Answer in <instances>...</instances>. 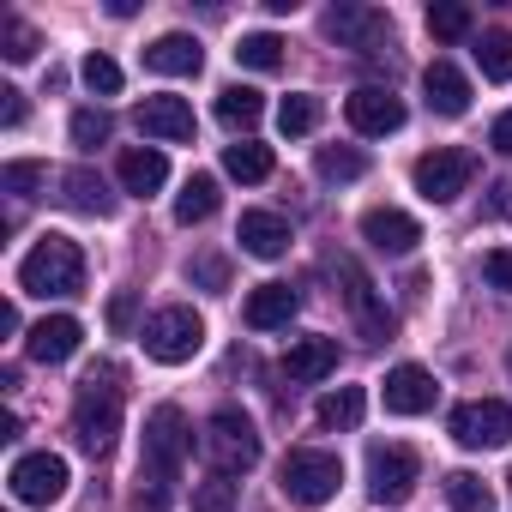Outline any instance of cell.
Instances as JSON below:
<instances>
[{
    "label": "cell",
    "instance_id": "obj_33",
    "mask_svg": "<svg viewBox=\"0 0 512 512\" xmlns=\"http://www.w3.org/2000/svg\"><path fill=\"white\" fill-rule=\"evenodd\" d=\"M320 175L326 181H362L368 175V151H356V145H320Z\"/></svg>",
    "mask_w": 512,
    "mask_h": 512
},
{
    "label": "cell",
    "instance_id": "obj_45",
    "mask_svg": "<svg viewBox=\"0 0 512 512\" xmlns=\"http://www.w3.org/2000/svg\"><path fill=\"white\" fill-rule=\"evenodd\" d=\"M193 278H199V284H211V290H223V260H199V266H193Z\"/></svg>",
    "mask_w": 512,
    "mask_h": 512
},
{
    "label": "cell",
    "instance_id": "obj_25",
    "mask_svg": "<svg viewBox=\"0 0 512 512\" xmlns=\"http://www.w3.org/2000/svg\"><path fill=\"white\" fill-rule=\"evenodd\" d=\"M260 115H266V97L253 91V85H223V91H217V121H223L229 133L260 127Z\"/></svg>",
    "mask_w": 512,
    "mask_h": 512
},
{
    "label": "cell",
    "instance_id": "obj_9",
    "mask_svg": "<svg viewBox=\"0 0 512 512\" xmlns=\"http://www.w3.org/2000/svg\"><path fill=\"white\" fill-rule=\"evenodd\" d=\"M326 31L344 43V49H356V55H368V61H392V43H398V31H392V19L380 13V7H332L326 13Z\"/></svg>",
    "mask_w": 512,
    "mask_h": 512
},
{
    "label": "cell",
    "instance_id": "obj_29",
    "mask_svg": "<svg viewBox=\"0 0 512 512\" xmlns=\"http://www.w3.org/2000/svg\"><path fill=\"white\" fill-rule=\"evenodd\" d=\"M223 169H229L235 181H266V175H272V145H260V139L223 145Z\"/></svg>",
    "mask_w": 512,
    "mask_h": 512
},
{
    "label": "cell",
    "instance_id": "obj_28",
    "mask_svg": "<svg viewBox=\"0 0 512 512\" xmlns=\"http://www.w3.org/2000/svg\"><path fill=\"white\" fill-rule=\"evenodd\" d=\"M440 494L452 500V512H494V488L482 476H470V470H446Z\"/></svg>",
    "mask_w": 512,
    "mask_h": 512
},
{
    "label": "cell",
    "instance_id": "obj_30",
    "mask_svg": "<svg viewBox=\"0 0 512 512\" xmlns=\"http://www.w3.org/2000/svg\"><path fill=\"white\" fill-rule=\"evenodd\" d=\"M235 61L253 67V73H278V67H284V37H272V31H247V37L235 43Z\"/></svg>",
    "mask_w": 512,
    "mask_h": 512
},
{
    "label": "cell",
    "instance_id": "obj_26",
    "mask_svg": "<svg viewBox=\"0 0 512 512\" xmlns=\"http://www.w3.org/2000/svg\"><path fill=\"white\" fill-rule=\"evenodd\" d=\"M217 205H223L217 181H211V175H187V181H181V193H175V223H187V229H193V223H205Z\"/></svg>",
    "mask_w": 512,
    "mask_h": 512
},
{
    "label": "cell",
    "instance_id": "obj_10",
    "mask_svg": "<svg viewBox=\"0 0 512 512\" xmlns=\"http://www.w3.org/2000/svg\"><path fill=\"white\" fill-rule=\"evenodd\" d=\"M452 440L464 452H494L512 440V404L506 398H470L452 410Z\"/></svg>",
    "mask_w": 512,
    "mask_h": 512
},
{
    "label": "cell",
    "instance_id": "obj_5",
    "mask_svg": "<svg viewBox=\"0 0 512 512\" xmlns=\"http://www.w3.org/2000/svg\"><path fill=\"white\" fill-rule=\"evenodd\" d=\"M410 181H416V193H422L428 205H452V199L476 181V151H464V145H434V151H422V157L410 163Z\"/></svg>",
    "mask_w": 512,
    "mask_h": 512
},
{
    "label": "cell",
    "instance_id": "obj_37",
    "mask_svg": "<svg viewBox=\"0 0 512 512\" xmlns=\"http://www.w3.org/2000/svg\"><path fill=\"white\" fill-rule=\"evenodd\" d=\"M79 79H85V85H91L97 97H115V91H121V67H115L109 55H97V49L85 55V67H79Z\"/></svg>",
    "mask_w": 512,
    "mask_h": 512
},
{
    "label": "cell",
    "instance_id": "obj_44",
    "mask_svg": "<svg viewBox=\"0 0 512 512\" xmlns=\"http://www.w3.org/2000/svg\"><path fill=\"white\" fill-rule=\"evenodd\" d=\"M488 145H494L500 157H512V109H506V115H500V121L488 127Z\"/></svg>",
    "mask_w": 512,
    "mask_h": 512
},
{
    "label": "cell",
    "instance_id": "obj_40",
    "mask_svg": "<svg viewBox=\"0 0 512 512\" xmlns=\"http://www.w3.org/2000/svg\"><path fill=\"white\" fill-rule=\"evenodd\" d=\"M482 278H488L494 290H506V296H512V247H494V253H482Z\"/></svg>",
    "mask_w": 512,
    "mask_h": 512
},
{
    "label": "cell",
    "instance_id": "obj_19",
    "mask_svg": "<svg viewBox=\"0 0 512 512\" xmlns=\"http://www.w3.org/2000/svg\"><path fill=\"white\" fill-rule=\"evenodd\" d=\"M338 278H344V296H350V308H356V320H362L368 344H386V338H392V314L374 302V284H368L350 260H338Z\"/></svg>",
    "mask_w": 512,
    "mask_h": 512
},
{
    "label": "cell",
    "instance_id": "obj_2",
    "mask_svg": "<svg viewBox=\"0 0 512 512\" xmlns=\"http://www.w3.org/2000/svg\"><path fill=\"white\" fill-rule=\"evenodd\" d=\"M19 290L25 296H55V302H67V296H79L85 290V253H79V241H67V235H43L25 260H19Z\"/></svg>",
    "mask_w": 512,
    "mask_h": 512
},
{
    "label": "cell",
    "instance_id": "obj_23",
    "mask_svg": "<svg viewBox=\"0 0 512 512\" xmlns=\"http://www.w3.org/2000/svg\"><path fill=\"white\" fill-rule=\"evenodd\" d=\"M284 374L290 380H326V374H338V338H296L290 344V356H284Z\"/></svg>",
    "mask_w": 512,
    "mask_h": 512
},
{
    "label": "cell",
    "instance_id": "obj_17",
    "mask_svg": "<svg viewBox=\"0 0 512 512\" xmlns=\"http://www.w3.org/2000/svg\"><path fill=\"white\" fill-rule=\"evenodd\" d=\"M79 344H85V326H79L73 314H49V320H37L31 338H25L31 362H67V356H79Z\"/></svg>",
    "mask_w": 512,
    "mask_h": 512
},
{
    "label": "cell",
    "instance_id": "obj_36",
    "mask_svg": "<svg viewBox=\"0 0 512 512\" xmlns=\"http://www.w3.org/2000/svg\"><path fill=\"white\" fill-rule=\"evenodd\" d=\"M428 31H434L440 43L470 37V7H452V0H440V7H428Z\"/></svg>",
    "mask_w": 512,
    "mask_h": 512
},
{
    "label": "cell",
    "instance_id": "obj_32",
    "mask_svg": "<svg viewBox=\"0 0 512 512\" xmlns=\"http://www.w3.org/2000/svg\"><path fill=\"white\" fill-rule=\"evenodd\" d=\"M320 97H308V91H296V97H284L278 103V127H284V139H302V133H314L320 127Z\"/></svg>",
    "mask_w": 512,
    "mask_h": 512
},
{
    "label": "cell",
    "instance_id": "obj_27",
    "mask_svg": "<svg viewBox=\"0 0 512 512\" xmlns=\"http://www.w3.org/2000/svg\"><path fill=\"white\" fill-rule=\"evenodd\" d=\"M362 410H368V392H362V386H338V392H326V398L314 404V422H320V428H356Z\"/></svg>",
    "mask_w": 512,
    "mask_h": 512
},
{
    "label": "cell",
    "instance_id": "obj_3",
    "mask_svg": "<svg viewBox=\"0 0 512 512\" xmlns=\"http://www.w3.org/2000/svg\"><path fill=\"white\" fill-rule=\"evenodd\" d=\"M73 434L91 458H109L115 452V434H121V386H115V368H91L79 398H73Z\"/></svg>",
    "mask_w": 512,
    "mask_h": 512
},
{
    "label": "cell",
    "instance_id": "obj_11",
    "mask_svg": "<svg viewBox=\"0 0 512 512\" xmlns=\"http://www.w3.org/2000/svg\"><path fill=\"white\" fill-rule=\"evenodd\" d=\"M13 494L25 500V506H49V500H61L67 494V458L61 452H25V458H13Z\"/></svg>",
    "mask_w": 512,
    "mask_h": 512
},
{
    "label": "cell",
    "instance_id": "obj_6",
    "mask_svg": "<svg viewBox=\"0 0 512 512\" xmlns=\"http://www.w3.org/2000/svg\"><path fill=\"white\" fill-rule=\"evenodd\" d=\"M145 356L151 362H163V368H181V362H193L199 356V344H205V320L193 314V308H157L151 320H145Z\"/></svg>",
    "mask_w": 512,
    "mask_h": 512
},
{
    "label": "cell",
    "instance_id": "obj_39",
    "mask_svg": "<svg viewBox=\"0 0 512 512\" xmlns=\"http://www.w3.org/2000/svg\"><path fill=\"white\" fill-rule=\"evenodd\" d=\"M67 133H73V145H79V151H97V145L109 139V115H103V109H79Z\"/></svg>",
    "mask_w": 512,
    "mask_h": 512
},
{
    "label": "cell",
    "instance_id": "obj_41",
    "mask_svg": "<svg viewBox=\"0 0 512 512\" xmlns=\"http://www.w3.org/2000/svg\"><path fill=\"white\" fill-rule=\"evenodd\" d=\"M133 314H139V296L121 290V296L109 302V326H115V332H133Z\"/></svg>",
    "mask_w": 512,
    "mask_h": 512
},
{
    "label": "cell",
    "instance_id": "obj_21",
    "mask_svg": "<svg viewBox=\"0 0 512 512\" xmlns=\"http://www.w3.org/2000/svg\"><path fill=\"white\" fill-rule=\"evenodd\" d=\"M163 181H169V157H163L157 145H133V151H121V193L151 199Z\"/></svg>",
    "mask_w": 512,
    "mask_h": 512
},
{
    "label": "cell",
    "instance_id": "obj_12",
    "mask_svg": "<svg viewBox=\"0 0 512 512\" xmlns=\"http://www.w3.org/2000/svg\"><path fill=\"white\" fill-rule=\"evenodd\" d=\"M344 121H350L362 139H386V133L404 127V103H398L392 91H380V85H362V91L344 97Z\"/></svg>",
    "mask_w": 512,
    "mask_h": 512
},
{
    "label": "cell",
    "instance_id": "obj_43",
    "mask_svg": "<svg viewBox=\"0 0 512 512\" xmlns=\"http://www.w3.org/2000/svg\"><path fill=\"white\" fill-rule=\"evenodd\" d=\"M488 211H494V217H512V175L488 187Z\"/></svg>",
    "mask_w": 512,
    "mask_h": 512
},
{
    "label": "cell",
    "instance_id": "obj_14",
    "mask_svg": "<svg viewBox=\"0 0 512 512\" xmlns=\"http://www.w3.org/2000/svg\"><path fill=\"white\" fill-rule=\"evenodd\" d=\"M362 241L374 253L404 260V253H416V241H422V223L410 211H398V205H374V211H362Z\"/></svg>",
    "mask_w": 512,
    "mask_h": 512
},
{
    "label": "cell",
    "instance_id": "obj_35",
    "mask_svg": "<svg viewBox=\"0 0 512 512\" xmlns=\"http://www.w3.org/2000/svg\"><path fill=\"white\" fill-rule=\"evenodd\" d=\"M43 181H49V169H43V163H31V157H19V163H7V169H0V187H7L13 199H31Z\"/></svg>",
    "mask_w": 512,
    "mask_h": 512
},
{
    "label": "cell",
    "instance_id": "obj_24",
    "mask_svg": "<svg viewBox=\"0 0 512 512\" xmlns=\"http://www.w3.org/2000/svg\"><path fill=\"white\" fill-rule=\"evenodd\" d=\"M61 199H67L73 211H85V217H109V211H115V193H109V181H103L97 169H67V175H61Z\"/></svg>",
    "mask_w": 512,
    "mask_h": 512
},
{
    "label": "cell",
    "instance_id": "obj_16",
    "mask_svg": "<svg viewBox=\"0 0 512 512\" xmlns=\"http://www.w3.org/2000/svg\"><path fill=\"white\" fill-rule=\"evenodd\" d=\"M235 241H241V253H253V260H284L290 253V223L278 211H241Z\"/></svg>",
    "mask_w": 512,
    "mask_h": 512
},
{
    "label": "cell",
    "instance_id": "obj_7",
    "mask_svg": "<svg viewBox=\"0 0 512 512\" xmlns=\"http://www.w3.org/2000/svg\"><path fill=\"white\" fill-rule=\"evenodd\" d=\"M278 482H284V494H290L296 506H326V500L338 494V482H344V458H338V452H320V446H296V452L284 458Z\"/></svg>",
    "mask_w": 512,
    "mask_h": 512
},
{
    "label": "cell",
    "instance_id": "obj_1",
    "mask_svg": "<svg viewBox=\"0 0 512 512\" xmlns=\"http://www.w3.org/2000/svg\"><path fill=\"white\" fill-rule=\"evenodd\" d=\"M187 446H193V428H187L181 404H157L145 416V464H139V482H151V488H139L145 506H163L169 500V482H175Z\"/></svg>",
    "mask_w": 512,
    "mask_h": 512
},
{
    "label": "cell",
    "instance_id": "obj_46",
    "mask_svg": "<svg viewBox=\"0 0 512 512\" xmlns=\"http://www.w3.org/2000/svg\"><path fill=\"white\" fill-rule=\"evenodd\" d=\"M506 368H512V356H506Z\"/></svg>",
    "mask_w": 512,
    "mask_h": 512
},
{
    "label": "cell",
    "instance_id": "obj_4",
    "mask_svg": "<svg viewBox=\"0 0 512 512\" xmlns=\"http://www.w3.org/2000/svg\"><path fill=\"white\" fill-rule=\"evenodd\" d=\"M199 446H205V458H211V470H217V476H241V470L260 464V428H253L235 404H223V410H211V416H205Z\"/></svg>",
    "mask_w": 512,
    "mask_h": 512
},
{
    "label": "cell",
    "instance_id": "obj_20",
    "mask_svg": "<svg viewBox=\"0 0 512 512\" xmlns=\"http://www.w3.org/2000/svg\"><path fill=\"white\" fill-rule=\"evenodd\" d=\"M145 67H151V73H163V79H193V73L205 67V49H199L193 37L169 31V37H157V43L145 49Z\"/></svg>",
    "mask_w": 512,
    "mask_h": 512
},
{
    "label": "cell",
    "instance_id": "obj_31",
    "mask_svg": "<svg viewBox=\"0 0 512 512\" xmlns=\"http://www.w3.org/2000/svg\"><path fill=\"white\" fill-rule=\"evenodd\" d=\"M476 67H482V79L506 85V79H512V31H482V43H476Z\"/></svg>",
    "mask_w": 512,
    "mask_h": 512
},
{
    "label": "cell",
    "instance_id": "obj_18",
    "mask_svg": "<svg viewBox=\"0 0 512 512\" xmlns=\"http://www.w3.org/2000/svg\"><path fill=\"white\" fill-rule=\"evenodd\" d=\"M296 308H302V296H296L290 284H260V290L241 302V320H247L253 332H278V326L296 320Z\"/></svg>",
    "mask_w": 512,
    "mask_h": 512
},
{
    "label": "cell",
    "instance_id": "obj_13",
    "mask_svg": "<svg viewBox=\"0 0 512 512\" xmlns=\"http://www.w3.org/2000/svg\"><path fill=\"white\" fill-rule=\"evenodd\" d=\"M133 115H139V133L157 139V145H187V139L199 133L193 103H187V97H169V91H163V97H145Z\"/></svg>",
    "mask_w": 512,
    "mask_h": 512
},
{
    "label": "cell",
    "instance_id": "obj_38",
    "mask_svg": "<svg viewBox=\"0 0 512 512\" xmlns=\"http://www.w3.org/2000/svg\"><path fill=\"white\" fill-rule=\"evenodd\" d=\"M229 506H235V482L211 470V476L193 488V512H229Z\"/></svg>",
    "mask_w": 512,
    "mask_h": 512
},
{
    "label": "cell",
    "instance_id": "obj_15",
    "mask_svg": "<svg viewBox=\"0 0 512 512\" xmlns=\"http://www.w3.org/2000/svg\"><path fill=\"white\" fill-rule=\"evenodd\" d=\"M434 398H440V386H434L428 368L398 362V368L386 374V410H392V416H422V410H434Z\"/></svg>",
    "mask_w": 512,
    "mask_h": 512
},
{
    "label": "cell",
    "instance_id": "obj_22",
    "mask_svg": "<svg viewBox=\"0 0 512 512\" xmlns=\"http://www.w3.org/2000/svg\"><path fill=\"white\" fill-rule=\"evenodd\" d=\"M422 91H428V109H434V115H464V109H470V79H464L452 61H434V67L422 73Z\"/></svg>",
    "mask_w": 512,
    "mask_h": 512
},
{
    "label": "cell",
    "instance_id": "obj_8",
    "mask_svg": "<svg viewBox=\"0 0 512 512\" xmlns=\"http://www.w3.org/2000/svg\"><path fill=\"white\" fill-rule=\"evenodd\" d=\"M416 482H422V458L410 446H398V440L368 446V494L380 506H404L416 494Z\"/></svg>",
    "mask_w": 512,
    "mask_h": 512
},
{
    "label": "cell",
    "instance_id": "obj_42",
    "mask_svg": "<svg viewBox=\"0 0 512 512\" xmlns=\"http://www.w3.org/2000/svg\"><path fill=\"white\" fill-rule=\"evenodd\" d=\"M0 121H7V127H25V91H0Z\"/></svg>",
    "mask_w": 512,
    "mask_h": 512
},
{
    "label": "cell",
    "instance_id": "obj_34",
    "mask_svg": "<svg viewBox=\"0 0 512 512\" xmlns=\"http://www.w3.org/2000/svg\"><path fill=\"white\" fill-rule=\"evenodd\" d=\"M37 49H43V37L25 25V19H7L0 25V55H7L13 67H25V61H37Z\"/></svg>",
    "mask_w": 512,
    "mask_h": 512
}]
</instances>
